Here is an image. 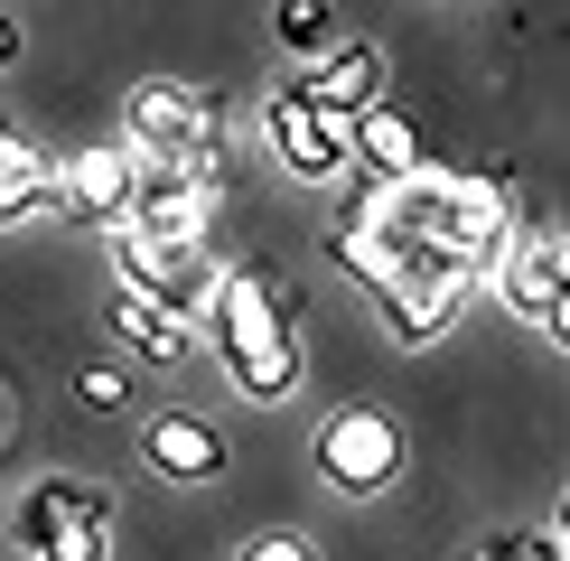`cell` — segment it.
Instances as JSON below:
<instances>
[{
  "mask_svg": "<svg viewBox=\"0 0 570 561\" xmlns=\"http://www.w3.org/2000/svg\"><path fill=\"white\" fill-rule=\"evenodd\" d=\"M140 459H150L159 478H178V486H206V478H225V431L206 412H150Z\"/></svg>",
  "mask_w": 570,
  "mask_h": 561,
  "instance_id": "cell-10",
  "label": "cell"
},
{
  "mask_svg": "<svg viewBox=\"0 0 570 561\" xmlns=\"http://www.w3.org/2000/svg\"><path fill=\"white\" fill-rule=\"evenodd\" d=\"M38 561H104V524H76V533H57Z\"/></svg>",
  "mask_w": 570,
  "mask_h": 561,
  "instance_id": "cell-17",
  "label": "cell"
},
{
  "mask_svg": "<svg viewBox=\"0 0 570 561\" xmlns=\"http://www.w3.org/2000/svg\"><path fill=\"white\" fill-rule=\"evenodd\" d=\"M57 206H66V216H94V225H122V206H131V150H122V140H85V150L57 169Z\"/></svg>",
  "mask_w": 570,
  "mask_h": 561,
  "instance_id": "cell-9",
  "label": "cell"
},
{
  "mask_svg": "<svg viewBox=\"0 0 570 561\" xmlns=\"http://www.w3.org/2000/svg\"><path fill=\"white\" fill-rule=\"evenodd\" d=\"M122 150L131 159H178L187 140H206L216 131V112H206V94H187L169 76H150V85H131V104H122Z\"/></svg>",
  "mask_w": 570,
  "mask_h": 561,
  "instance_id": "cell-6",
  "label": "cell"
},
{
  "mask_svg": "<svg viewBox=\"0 0 570 561\" xmlns=\"http://www.w3.org/2000/svg\"><path fill=\"white\" fill-rule=\"evenodd\" d=\"M216 337H225V365H234V384H244L253 403H281V393L299 384V299H291V280L272 263L225 272Z\"/></svg>",
  "mask_w": 570,
  "mask_h": 561,
  "instance_id": "cell-1",
  "label": "cell"
},
{
  "mask_svg": "<svg viewBox=\"0 0 570 561\" xmlns=\"http://www.w3.org/2000/svg\"><path fill=\"white\" fill-rule=\"evenodd\" d=\"M327 29H337V19H327V0H281V10H272V38L291 47V57L327 47Z\"/></svg>",
  "mask_w": 570,
  "mask_h": 561,
  "instance_id": "cell-15",
  "label": "cell"
},
{
  "mask_svg": "<svg viewBox=\"0 0 570 561\" xmlns=\"http://www.w3.org/2000/svg\"><path fill=\"white\" fill-rule=\"evenodd\" d=\"M468 291H478V280L449 272V263H402L374 299H384V318H393L402 346H431V337H449V318L468 309Z\"/></svg>",
  "mask_w": 570,
  "mask_h": 561,
  "instance_id": "cell-5",
  "label": "cell"
},
{
  "mask_svg": "<svg viewBox=\"0 0 570 561\" xmlns=\"http://www.w3.org/2000/svg\"><path fill=\"white\" fill-rule=\"evenodd\" d=\"M487 280H495V299H505L514 318H533V327H552V337H570V299H561V234H552V225H524V216H514V234L495 244Z\"/></svg>",
  "mask_w": 570,
  "mask_h": 561,
  "instance_id": "cell-2",
  "label": "cell"
},
{
  "mask_svg": "<svg viewBox=\"0 0 570 561\" xmlns=\"http://www.w3.org/2000/svg\"><path fill=\"white\" fill-rule=\"evenodd\" d=\"M104 318H112V337H122L131 356H150V365H178V356H187V327H178V318H159L140 291H112V309H104Z\"/></svg>",
  "mask_w": 570,
  "mask_h": 561,
  "instance_id": "cell-14",
  "label": "cell"
},
{
  "mask_svg": "<svg viewBox=\"0 0 570 561\" xmlns=\"http://www.w3.org/2000/svg\"><path fill=\"white\" fill-rule=\"evenodd\" d=\"M216 291H225V272L206 263V244H197V253H159V263H150V280H140V299H150L159 318H178V327L216 318Z\"/></svg>",
  "mask_w": 570,
  "mask_h": 561,
  "instance_id": "cell-12",
  "label": "cell"
},
{
  "mask_svg": "<svg viewBox=\"0 0 570 561\" xmlns=\"http://www.w3.org/2000/svg\"><path fill=\"white\" fill-rule=\"evenodd\" d=\"M57 206V159L29 131H0V225H29Z\"/></svg>",
  "mask_w": 570,
  "mask_h": 561,
  "instance_id": "cell-13",
  "label": "cell"
},
{
  "mask_svg": "<svg viewBox=\"0 0 570 561\" xmlns=\"http://www.w3.org/2000/svg\"><path fill=\"white\" fill-rule=\"evenodd\" d=\"M384 85H393V57L374 38H346V47H327L318 66H299V76H291V94H299V104H318L327 122L374 112V104H384Z\"/></svg>",
  "mask_w": 570,
  "mask_h": 561,
  "instance_id": "cell-4",
  "label": "cell"
},
{
  "mask_svg": "<svg viewBox=\"0 0 570 561\" xmlns=\"http://www.w3.org/2000/svg\"><path fill=\"white\" fill-rule=\"evenodd\" d=\"M76 524H112V496L94 478H38L29 496H19V543L47 552L57 533H76Z\"/></svg>",
  "mask_w": 570,
  "mask_h": 561,
  "instance_id": "cell-11",
  "label": "cell"
},
{
  "mask_svg": "<svg viewBox=\"0 0 570 561\" xmlns=\"http://www.w3.org/2000/svg\"><path fill=\"white\" fill-rule=\"evenodd\" d=\"M263 131H272V150H281V169L291 178H346V122H327L318 104H299L291 85H272V104H263Z\"/></svg>",
  "mask_w": 570,
  "mask_h": 561,
  "instance_id": "cell-7",
  "label": "cell"
},
{
  "mask_svg": "<svg viewBox=\"0 0 570 561\" xmlns=\"http://www.w3.org/2000/svg\"><path fill=\"white\" fill-rule=\"evenodd\" d=\"M244 561H318V543H299V533H263V543H244Z\"/></svg>",
  "mask_w": 570,
  "mask_h": 561,
  "instance_id": "cell-18",
  "label": "cell"
},
{
  "mask_svg": "<svg viewBox=\"0 0 570 561\" xmlns=\"http://www.w3.org/2000/svg\"><path fill=\"white\" fill-rule=\"evenodd\" d=\"M346 169H365V187H402V178H421V169H431V150H421V122H412V112H393V104L355 112V122H346Z\"/></svg>",
  "mask_w": 570,
  "mask_h": 561,
  "instance_id": "cell-8",
  "label": "cell"
},
{
  "mask_svg": "<svg viewBox=\"0 0 570 561\" xmlns=\"http://www.w3.org/2000/svg\"><path fill=\"white\" fill-rule=\"evenodd\" d=\"M76 403H85V412H122V403H131V374H122V365H85V374H76Z\"/></svg>",
  "mask_w": 570,
  "mask_h": 561,
  "instance_id": "cell-16",
  "label": "cell"
},
{
  "mask_svg": "<svg viewBox=\"0 0 570 561\" xmlns=\"http://www.w3.org/2000/svg\"><path fill=\"white\" fill-rule=\"evenodd\" d=\"M402 468V421L374 412V403H346L318 421V478L337 486V496H374V486H393Z\"/></svg>",
  "mask_w": 570,
  "mask_h": 561,
  "instance_id": "cell-3",
  "label": "cell"
},
{
  "mask_svg": "<svg viewBox=\"0 0 570 561\" xmlns=\"http://www.w3.org/2000/svg\"><path fill=\"white\" fill-rule=\"evenodd\" d=\"M0 431H10V403H0Z\"/></svg>",
  "mask_w": 570,
  "mask_h": 561,
  "instance_id": "cell-19",
  "label": "cell"
}]
</instances>
